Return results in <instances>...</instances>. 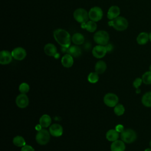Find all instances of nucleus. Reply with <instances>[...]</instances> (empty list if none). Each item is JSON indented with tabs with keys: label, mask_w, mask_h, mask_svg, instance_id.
<instances>
[{
	"label": "nucleus",
	"mask_w": 151,
	"mask_h": 151,
	"mask_svg": "<svg viewBox=\"0 0 151 151\" xmlns=\"http://www.w3.org/2000/svg\"><path fill=\"white\" fill-rule=\"evenodd\" d=\"M53 35L55 40L63 47L68 48L70 46L71 37L65 29L58 28L54 31Z\"/></svg>",
	"instance_id": "nucleus-1"
},
{
	"label": "nucleus",
	"mask_w": 151,
	"mask_h": 151,
	"mask_svg": "<svg viewBox=\"0 0 151 151\" xmlns=\"http://www.w3.org/2000/svg\"><path fill=\"white\" fill-rule=\"evenodd\" d=\"M110 26L113 27L115 29L122 31L127 29L128 27L127 20L123 17H117L108 22Z\"/></svg>",
	"instance_id": "nucleus-2"
},
{
	"label": "nucleus",
	"mask_w": 151,
	"mask_h": 151,
	"mask_svg": "<svg viewBox=\"0 0 151 151\" xmlns=\"http://www.w3.org/2000/svg\"><path fill=\"white\" fill-rule=\"evenodd\" d=\"M50 133L45 129H41L38 130L36 136V142L40 145H47L50 140Z\"/></svg>",
	"instance_id": "nucleus-3"
},
{
	"label": "nucleus",
	"mask_w": 151,
	"mask_h": 151,
	"mask_svg": "<svg viewBox=\"0 0 151 151\" xmlns=\"http://www.w3.org/2000/svg\"><path fill=\"white\" fill-rule=\"evenodd\" d=\"M93 39L98 45L104 46L109 42V35L107 31L100 30L94 34Z\"/></svg>",
	"instance_id": "nucleus-4"
},
{
	"label": "nucleus",
	"mask_w": 151,
	"mask_h": 151,
	"mask_svg": "<svg viewBox=\"0 0 151 151\" xmlns=\"http://www.w3.org/2000/svg\"><path fill=\"white\" fill-rule=\"evenodd\" d=\"M122 140L126 143H131L134 142L137 138L136 133L131 129L124 130L120 134Z\"/></svg>",
	"instance_id": "nucleus-5"
},
{
	"label": "nucleus",
	"mask_w": 151,
	"mask_h": 151,
	"mask_svg": "<svg viewBox=\"0 0 151 151\" xmlns=\"http://www.w3.org/2000/svg\"><path fill=\"white\" fill-rule=\"evenodd\" d=\"M73 16L76 21L81 24L87 22L89 18L88 13L83 8H78L76 9L74 12Z\"/></svg>",
	"instance_id": "nucleus-6"
},
{
	"label": "nucleus",
	"mask_w": 151,
	"mask_h": 151,
	"mask_svg": "<svg viewBox=\"0 0 151 151\" xmlns=\"http://www.w3.org/2000/svg\"><path fill=\"white\" fill-rule=\"evenodd\" d=\"M103 101L107 106L113 107L118 104L119 97L116 94L114 93H109L104 96Z\"/></svg>",
	"instance_id": "nucleus-7"
},
{
	"label": "nucleus",
	"mask_w": 151,
	"mask_h": 151,
	"mask_svg": "<svg viewBox=\"0 0 151 151\" xmlns=\"http://www.w3.org/2000/svg\"><path fill=\"white\" fill-rule=\"evenodd\" d=\"M88 17L90 20L94 22H97L103 17V11L99 6L93 7L88 12Z\"/></svg>",
	"instance_id": "nucleus-8"
},
{
	"label": "nucleus",
	"mask_w": 151,
	"mask_h": 151,
	"mask_svg": "<svg viewBox=\"0 0 151 151\" xmlns=\"http://www.w3.org/2000/svg\"><path fill=\"white\" fill-rule=\"evenodd\" d=\"M15 103L18 107L24 109L28 106L29 99L26 94L21 93L20 94L17 96L15 100Z\"/></svg>",
	"instance_id": "nucleus-9"
},
{
	"label": "nucleus",
	"mask_w": 151,
	"mask_h": 151,
	"mask_svg": "<svg viewBox=\"0 0 151 151\" xmlns=\"http://www.w3.org/2000/svg\"><path fill=\"white\" fill-rule=\"evenodd\" d=\"M11 54L13 58L16 60H18V61L24 60L27 55V52L22 47H16L15 48H14L12 51Z\"/></svg>",
	"instance_id": "nucleus-10"
},
{
	"label": "nucleus",
	"mask_w": 151,
	"mask_h": 151,
	"mask_svg": "<svg viewBox=\"0 0 151 151\" xmlns=\"http://www.w3.org/2000/svg\"><path fill=\"white\" fill-rule=\"evenodd\" d=\"M107 50L104 45H97L95 46L92 50L93 55L97 58H101L105 56L107 53Z\"/></svg>",
	"instance_id": "nucleus-11"
},
{
	"label": "nucleus",
	"mask_w": 151,
	"mask_h": 151,
	"mask_svg": "<svg viewBox=\"0 0 151 151\" xmlns=\"http://www.w3.org/2000/svg\"><path fill=\"white\" fill-rule=\"evenodd\" d=\"M11 52L7 50H2L0 52V64L6 65L9 64L12 60Z\"/></svg>",
	"instance_id": "nucleus-12"
},
{
	"label": "nucleus",
	"mask_w": 151,
	"mask_h": 151,
	"mask_svg": "<svg viewBox=\"0 0 151 151\" xmlns=\"http://www.w3.org/2000/svg\"><path fill=\"white\" fill-rule=\"evenodd\" d=\"M49 132L50 134L54 137H60L63 134V127L59 124H52L50 126Z\"/></svg>",
	"instance_id": "nucleus-13"
},
{
	"label": "nucleus",
	"mask_w": 151,
	"mask_h": 151,
	"mask_svg": "<svg viewBox=\"0 0 151 151\" xmlns=\"http://www.w3.org/2000/svg\"><path fill=\"white\" fill-rule=\"evenodd\" d=\"M120 13V9L119 7L116 5H113L109 9L107 14V17L108 19L112 20L119 17Z\"/></svg>",
	"instance_id": "nucleus-14"
},
{
	"label": "nucleus",
	"mask_w": 151,
	"mask_h": 151,
	"mask_svg": "<svg viewBox=\"0 0 151 151\" xmlns=\"http://www.w3.org/2000/svg\"><path fill=\"white\" fill-rule=\"evenodd\" d=\"M126 146L123 140H117L112 142L110 146L111 151H124Z\"/></svg>",
	"instance_id": "nucleus-15"
},
{
	"label": "nucleus",
	"mask_w": 151,
	"mask_h": 151,
	"mask_svg": "<svg viewBox=\"0 0 151 151\" xmlns=\"http://www.w3.org/2000/svg\"><path fill=\"white\" fill-rule=\"evenodd\" d=\"M61 62L64 67L70 68L73 65L74 60L71 55L69 54H66L62 57Z\"/></svg>",
	"instance_id": "nucleus-16"
},
{
	"label": "nucleus",
	"mask_w": 151,
	"mask_h": 151,
	"mask_svg": "<svg viewBox=\"0 0 151 151\" xmlns=\"http://www.w3.org/2000/svg\"><path fill=\"white\" fill-rule=\"evenodd\" d=\"M44 52L48 56H55L57 54V48L51 43H48L44 46Z\"/></svg>",
	"instance_id": "nucleus-17"
},
{
	"label": "nucleus",
	"mask_w": 151,
	"mask_h": 151,
	"mask_svg": "<svg viewBox=\"0 0 151 151\" xmlns=\"http://www.w3.org/2000/svg\"><path fill=\"white\" fill-rule=\"evenodd\" d=\"M81 27L83 29H86L87 31L90 32H94L97 29V24L96 22L93 21H89L84 23H82Z\"/></svg>",
	"instance_id": "nucleus-18"
},
{
	"label": "nucleus",
	"mask_w": 151,
	"mask_h": 151,
	"mask_svg": "<svg viewBox=\"0 0 151 151\" xmlns=\"http://www.w3.org/2000/svg\"><path fill=\"white\" fill-rule=\"evenodd\" d=\"M119 133L116 129H110L108 130L106 134V139L110 142H114L118 140Z\"/></svg>",
	"instance_id": "nucleus-19"
},
{
	"label": "nucleus",
	"mask_w": 151,
	"mask_h": 151,
	"mask_svg": "<svg viewBox=\"0 0 151 151\" xmlns=\"http://www.w3.org/2000/svg\"><path fill=\"white\" fill-rule=\"evenodd\" d=\"M67 54H69L72 57H78L81 54V48L77 45L70 46L67 49Z\"/></svg>",
	"instance_id": "nucleus-20"
},
{
	"label": "nucleus",
	"mask_w": 151,
	"mask_h": 151,
	"mask_svg": "<svg viewBox=\"0 0 151 151\" xmlns=\"http://www.w3.org/2000/svg\"><path fill=\"white\" fill-rule=\"evenodd\" d=\"M39 123L42 128L49 127L51 123V118L48 114H43L39 120Z\"/></svg>",
	"instance_id": "nucleus-21"
},
{
	"label": "nucleus",
	"mask_w": 151,
	"mask_h": 151,
	"mask_svg": "<svg viewBox=\"0 0 151 151\" xmlns=\"http://www.w3.org/2000/svg\"><path fill=\"white\" fill-rule=\"evenodd\" d=\"M107 68V65L104 61L100 60L97 61L95 65V72L99 74H101L104 73Z\"/></svg>",
	"instance_id": "nucleus-22"
},
{
	"label": "nucleus",
	"mask_w": 151,
	"mask_h": 151,
	"mask_svg": "<svg viewBox=\"0 0 151 151\" xmlns=\"http://www.w3.org/2000/svg\"><path fill=\"white\" fill-rule=\"evenodd\" d=\"M71 40L76 45H81L84 42V37L83 34L79 32H76L72 36Z\"/></svg>",
	"instance_id": "nucleus-23"
},
{
	"label": "nucleus",
	"mask_w": 151,
	"mask_h": 151,
	"mask_svg": "<svg viewBox=\"0 0 151 151\" xmlns=\"http://www.w3.org/2000/svg\"><path fill=\"white\" fill-rule=\"evenodd\" d=\"M149 40V35L147 32H141L140 33L137 38L136 41L140 45H144Z\"/></svg>",
	"instance_id": "nucleus-24"
},
{
	"label": "nucleus",
	"mask_w": 151,
	"mask_h": 151,
	"mask_svg": "<svg viewBox=\"0 0 151 151\" xmlns=\"http://www.w3.org/2000/svg\"><path fill=\"white\" fill-rule=\"evenodd\" d=\"M142 104L147 107H151V91L146 93L142 98Z\"/></svg>",
	"instance_id": "nucleus-25"
},
{
	"label": "nucleus",
	"mask_w": 151,
	"mask_h": 151,
	"mask_svg": "<svg viewBox=\"0 0 151 151\" xmlns=\"http://www.w3.org/2000/svg\"><path fill=\"white\" fill-rule=\"evenodd\" d=\"M13 144L17 147H23L26 145L24 138L21 136H17L13 139Z\"/></svg>",
	"instance_id": "nucleus-26"
},
{
	"label": "nucleus",
	"mask_w": 151,
	"mask_h": 151,
	"mask_svg": "<svg viewBox=\"0 0 151 151\" xmlns=\"http://www.w3.org/2000/svg\"><path fill=\"white\" fill-rule=\"evenodd\" d=\"M87 80L88 82H90V83H92V84L96 83L99 80V74H97L96 72L90 73L87 77Z\"/></svg>",
	"instance_id": "nucleus-27"
},
{
	"label": "nucleus",
	"mask_w": 151,
	"mask_h": 151,
	"mask_svg": "<svg viewBox=\"0 0 151 151\" xmlns=\"http://www.w3.org/2000/svg\"><path fill=\"white\" fill-rule=\"evenodd\" d=\"M125 111V109L123 105L121 104H117L114 107V112L117 116H122L124 114Z\"/></svg>",
	"instance_id": "nucleus-28"
},
{
	"label": "nucleus",
	"mask_w": 151,
	"mask_h": 151,
	"mask_svg": "<svg viewBox=\"0 0 151 151\" xmlns=\"http://www.w3.org/2000/svg\"><path fill=\"white\" fill-rule=\"evenodd\" d=\"M143 83L145 84H151V71H146L142 77Z\"/></svg>",
	"instance_id": "nucleus-29"
},
{
	"label": "nucleus",
	"mask_w": 151,
	"mask_h": 151,
	"mask_svg": "<svg viewBox=\"0 0 151 151\" xmlns=\"http://www.w3.org/2000/svg\"><path fill=\"white\" fill-rule=\"evenodd\" d=\"M19 90L21 93L26 94L29 90V86L27 83H22L19 86Z\"/></svg>",
	"instance_id": "nucleus-30"
},
{
	"label": "nucleus",
	"mask_w": 151,
	"mask_h": 151,
	"mask_svg": "<svg viewBox=\"0 0 151 151\" xmlns=\"http://www.w3.org/2000/svg\"><path fill=\"white\" fill-rule=\"evenodd\" d=\"M143 82L142 81V79L140 78H137L134 80V81H133V86L136 88H138V87L141 85L142 83Z\"/></svg>",
	"instance_id": "nucleus-31"
},
{
	"label": "nucleus",
	"mask_w": 151,
	"mask_h": 151,
	"mask_svg": "<svg viewBox=\"0 0 151 151\" xmlns=\"http://www.w3.org/2000/svg\"><path fill=\"white\" fill-rule=\"evenodd\" d=\"M21 151H35V150L31 146L25 145V146L22 147Z\"/></svg>",
	"instance_id": "nucleus-32"
},
{
	"label": "nucleus",
	"mask_w": 151,
	"mask_h": 151,
	"mask_svg": "<svg viewBox=\"0 0 151 151\" xmlns=\"http://www.w3.org/2000/svg\"><path fill=\"white\" fill-rule=\"evenodd\" d=\"M115 129L119 132V133H122L123 130H124V126L122 124H117L116 127Z\"/></svg>",
	"instance_id": "nucleus-33"
},
{
	"label": "nucleus",
	"mask_w": 151,
	"mask_h": 151,
	"mask_svg": "<svg viewBox=\"0 0 151 151\" xmlns=\"http://www.w3.org/2000/svg\"><path fill=\"white\" fill-rule=\"evenodd\" d=\"M106 47V48L107 50V51H111L113 49V46L111 45V44H107Z\"/></svg>",
	"instance_id": "nucleus-34"
},
{
	"label": "nucleus",
	"mask_w": 151,
	"mask_h": 151,
	"mask_svg": "<svg viewBox=\"0 0 151 151\" xmlns=\"http://www.w3.org/2000/svg\"><path fill=\"white\" fill-rule=\"evenodd\" d=\"M145 151H151V147L150 148H147L145 150Z\"/></svg>",
	"instance_id": "nucleus-35"
},
{
	"label": "nucleus",
	"mask_w": 151,
	"mask_h": 151,
	"mask_svg": "<svg viewBox=\"0 0 151 151\" xmlns=\"http://www.w3.org/2000/svg\"><path fill=\"white\" fill-rule=\"evenodd\" d=\"M149 40L151 41V32L149 34Z\"/></svg>",
	"instance_id": "nucleus-36"
},
{
	"label": "nucleus",
	"mask_w": 151,
	"mask_h": 151,
	"mask_svg": "<svg viewBox=\"0 0 151 151\" xmlns=\"http://www.w3.org/2000/svg\"><path fill=\"white\" fill-rule=\"evenodd\" d=\"M149 69H150V71H151V65H150V67H149Z\"/></svg>",
	"instance_id": "nucleus-37"
},
{
	"label": "nucleus",
	"mask_w": 151,
	"mask_h": 151,
	"mask_svg": "<svg viewBox=\"0 0 151 151\" xmlns=\"http://www.w3.org/2000/svg\"><path fill=\"white\" fill-rule=\"evenodd\" d=\"M149 144H150V147H151V140H150V143H149Z\"/></svg>",
	"instance_id": "nucleus-38"
}]
</instances>
